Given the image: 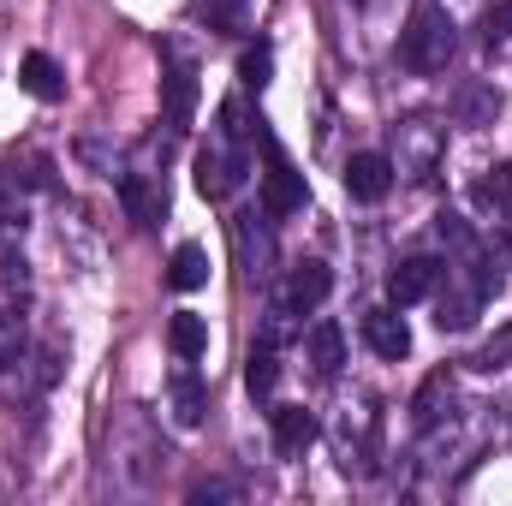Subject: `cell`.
Returning <instances> with one entry per match:
<instances>
[{"mask_svg":"<svg viewBox=\"0 0 512 506\" xmlns=\"http://www.w3.org/2000/svg\"><path fill=\"white\" fill-rule=\"evenodd\" d=\"M245 381H251L256 399H268V393H274V381H280V358H274V346H256V352H251V370H245Z\"/></svg>","mask_w":512,"mask_h":506,"instance_id":"obj_18","label":"cell"},{"mask_svg":"<svg viewBox=\"0 0 512 506\" xmlns=\"http://www.w3.org/2000/svg\"><path fill=\"white\" fill-rule=\"evenodd\" d=\"M387 185H393V161H387V155L364 149V155H352V161H346V191H352L358 203H382Z\"/></svg>","mask_w":512,"mask_h":506,"instance_id":"obj_8","label":"cell"},{"mask_svg":"<svg viewBox=\"0 0 512 506\" xmlns=\"http://www.w3.org/2000/svg\"><path fill=\"white\" fill-rule=\"evenodd\" d=\"M512 36V0H495L489 12H483V42L495 48V42H507Z\"/></svg>","mask_w":512,"mask_h":506,"instance_id":"obj_21","label":"cell"},{"mask_svg":"<svg viewBox=\"0 0 512 506\" xmlns=\"http://www.w3.org/2000/svg\"><path fill=\"white\" fill-rule=\"evenodd\" d=\"M18 84H24L36 102H60V96H66V72H60L48 54H24V66H18Z\"/></svg>","mask_w":512,"mask_h":506,"instance_id":"obj_11","label":"cell"},{"mask_svg":"<svg viewBox=\"0 0 512 506\" xmlns=\"http://www.w3.org/2000/svg\"><path fill=\"white\" fill-rule=\"evenodd\" d=\"M203 411H209V387H203V376H197V370H179V376H173V417H179V429H197Z\"/></svg>","mask_w":512,"mask_h":506,"instance_id":"obj_13","label":"cell"},{"mask_svg":"<svg viewBox=\"0 0 512 506\" xmlns=\"http://www.w3.org/2000/svg\"><path fill=\"white\" fill-rule=\"evenodd\" d=\"M161 102H167V131H191V120H197V72H191L185 60L167 66V78H161Z\"/></svg>","mask_w":512,"mask_h":506,"instance_id":"obj_7","label":"cell"},{"mask_svg":"<svg viewBox=\"0 0 512 506\" xmlns=\"http://www.w3.org/2000/svg\"><path fill=\"white\" fill-rule=\"evenodd\" d=\"M441 274H447V262H435V256H405V262L387 274V304H399V310L423 304V298L441 286Z\"/></svg>","mask_w":512,"mask_h":506,"instance_id":"obj_4","label":"cell"},{"mask_svg":"<svg viewBox=\"0 0 512 506\" xmlns=\"http://www.w3.org/2000/svg\"><path fill=\"white\" fill-rule=\"evenodd\" d=\"M167 346H173L185 364H197V358L209 352V322H203L197 310H179V316L167 322Z\"/></svg>","mask_w":512,"mask_h":506,"instance_id":"obj_14","label":"cell"},{"mask_svg":"<svg viewBox=\"0 0 512 506\" xmlns=\"http://www.w3.org/2000/svg\"><path fill=\"white\" fill-rule=\"evenodd\" d=\"M268 78H274V48L256 42V48L239 54V84H245V90H268Z\"/></svg>","mask_w":512,"mask_h":506,"instance_id":"obj_17","label":"cell"},{"mask_svg":"<svg viewBox=\"0 0 512 506\" xmlns=\"http://www.w3.org/2000/svg\"><path fill=\"white\" fill-rule=\"evenodd\" d=\"M304 346H310V364H316V376H322V381L340 376V364H346V334H340V322H316Z\"/></svg>","mask_w":512,"mask_h":506,"instance_id":"obj_10","label":"cell"},{"mask_svg":"<svg viewBox=\"0 0 512 506\" xmlns=\"http://www.w3.org/2000/svg\"><path fill=\"white\" fill-rule=\"evenodd\" d=\"M310 441H316V417H310L304 405H280V411H274V447L292 459V453H304Z\"/></svg>","mask_w":512,"mask_h":506,"instance_id":"obj_12","label":"cell"},{"mask_svg":"<svg viewBox=\"0 0 512 506\" xmlns=\"http://www.w3.org/2000/svg\"><path fill=\"white\" fill-rule=\"evenodd\" d=\"M167 286H173V292H197V286H209V251H203V245H179L173 262H167Z\"/></svg>","mask_w":512,"mask_h":506,"instance_id":"obj_15","label":"cell"},{"mask_svg":"<svg viewBox=\"0 0 512 506\" xmlns=\"http://www.w3.org/2000/svg\"><path fill=\"white\" fill-rule=\"evenodd\" d=\"M364 346L387 358V364H399L405 352H411V328H405V316H399V304H387V310H370L364 316Z\"/></svg>","mask_w":512,"mask_h":506,"instance_id":"obj_6","label":"cell"},{"mask_svg":"<svg viewBox=\"0 0 512 506\" xmlns=\"http://www.w3.org/2000/svg\"><path fill=\"white\" fill-rule=\"evenodd\" d=\"M477 203H483L495 221H512V161H501V167L477 185Z\"/></svg>","mask_w":512,"mask_h":506,"instance_id":"obj_16","label":"cell"},{"mask_svg":"<svg viewBox=\"0 0 512 506\" xmlns=\"http://www.w3.org/2000/svg\"><path fill=\"white\" fill-rule=\"evenodd\" d=\"M18 358H24V322L0 310V370H6V364H18Z\"/></svg>","mask_w":512,"mask_h":506,"instance_id":"obj_20","label":"cell"},{"mask_svg":"<svg viewBox=\"0 0 512 506\" xmlns=\"http://www.w3.org/2000/svg\"><path fill=\"white\" fill-rule=\"evenodd\" d=\"M120 203H126V215H131V227H155L161 221V209H167V197L155 191V179L149 173H120Z\"/></svg>","mask_w":512,"mask_h":506,"instance_id":"obj_9","label":"cell"},{"mask_svg":"<svg viewBox=\"0 0 512 506\" xmlns=\"http://www.w3.org/2000/svg\"><path fill=\"white\" fill-rule=\"evenodd\" d=\"M239 179H245V155H239V143L215 137V143L197 155V191H203L209 203H221L227 191H239Z\"/></svg>","mask_w":512,"mask_h":506,"instance_id":"obj_3","label":"cell"},{"mask_svg":"<svg viewBox=\"0 0 512 506\" xmlns=\"http://www.w3.org/2000/svg\"><path fill=\"white\" fill-rule=\"evenodd\" d=\"M447 60H453V18H447L441 6H417L411 24L399 30V66L417 72V78H429V72H441Z\"/></svg>","mask_w":512,"mask_h":506,"instance_id":"obj_1","label":"cell"},{"mask_svg":"<svg viewBox=\"0 0 512 506\" xmlns=\"http://www.w3.org/2000/svg\"><path fill=\"white\" fill-rule=\"evenodd\" d=\"M334 292V274H328V262H298L292 274H286V292H280V310L286 316H310V310H322V298Z\"/></svg>","mask_w":512,"mask_h":506,"instance_id":"obj_5","label":"cell"},{"mask_svg":"<svg viewBox=\"0 0 512 506\" xmlns=\"http://www.w3.org/2000/svg\"><path fill=\"white\" fill-rule=\"evenodd\" d=\"M245 12H251V0H209V6H203V24L221 30V36H233V30L245 24Z\"/></svg>","mask_w":512,"mask_h":506,"instance_id":"obj_19","label":"cell"},{"mask_svg":"<svg viewBox=\"0 0 512 506\" xmlns=\"http://www.w3.org/2000/svg\"><path fill=\"white\" fill-rule=\"evenodd\" d=\"M507 358H512V334H507V340H495V346H483L477 370H489V376H495V370H507Z\"/></svg>","mask_w":512,"mask_h":506,"instance_id":"obj_22","label":"cell"},{"mask_svg":"<svg viewBox=\"0 0 512 506\" xmlns=\"http://www.w3.org/2000/svg\"><path fill=\"white\" fill-rule=\"evenodd\" d=\"M268 143V173H262V215L268 221H286V215H298L304 209V173L280 155V143L274 137H262Z\"/></svg>","mask_w":512,"mask_h":506,"instance_id":"obj_2","label":"cell"}]
</instances>
